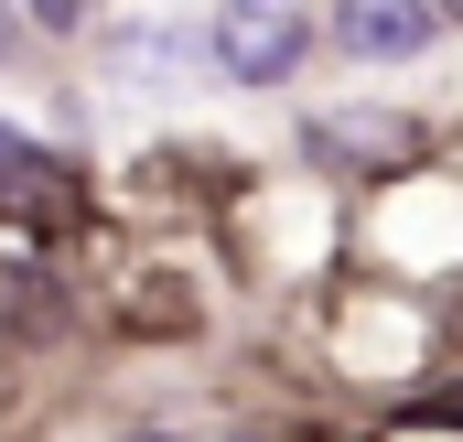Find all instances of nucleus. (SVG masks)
I'll return each mask as SVG.
<instances>
[{"mask_svg": "<svg viewBox=\"0 0 463 442\" xmlns=\"http://www.w3.org/2000/svg\"><path fill=\"white\" fill-rule=\"evenodd\" d=\"M216 65H227L237 87H280L302 54H313V22L302 11H280V0H237V11H216Z\"/></svg>", "mask_w": 463, "mask_h": 442, "instance_id": "obj_1", "label": "nucleus"}, {"mask_svg": "<svg viewBox=\"0 0 463 442\" xmlns=\"http://www.w3.org/2000/svg\"><path fill=\"white\" fill-rule=\"evenodd\" d=\"M442 33V11H420V0H345L335 11V43H355V54H420Z\"/></svg>", "mask_w": 463, "mask_h": 442, "instance_id": "obj_2", "label": "nucleus"}, {"mask_svg": "<svg viewBox=\"0 0 463 442\" xmlns=\"http://www.w3.org/2000/svg\"><path fill=\"white\" fill-rule=\"evenodd\" d=\"M0 195H65V184H54V162H43L11 119H0Z\"/></svg>", "mask_w": 463, "mask_h": 442, "instance_id": "obj_3", "label": "nucleus"}, {"mask_svg": "<svg viewBox=\"0 0 463 442\" xmlns=\"http://www.w3.org/2000/svg\"><path fill=\"white\" fill-rule=\"evenodd\" d=\"M0 54H11V11H0Z\"/></svg>", "mask_w": 463, "mask_h": 442, "instance_id": "obj_4", "label": "nucleus"}, {"mask_svg": "<svg viewBox=\"0 0 463 442\" xmlns=\"http://www.w3.org/2000/svg\"><path fill=\"white\" fill-rule=\"evenodd\" d=\"M140 442H162V432H140Z\"/></svg>", "mask_w": 463, "mask_h": 442, "instance_id": "obj_5", "label": "nucleus"}]
</instances>
